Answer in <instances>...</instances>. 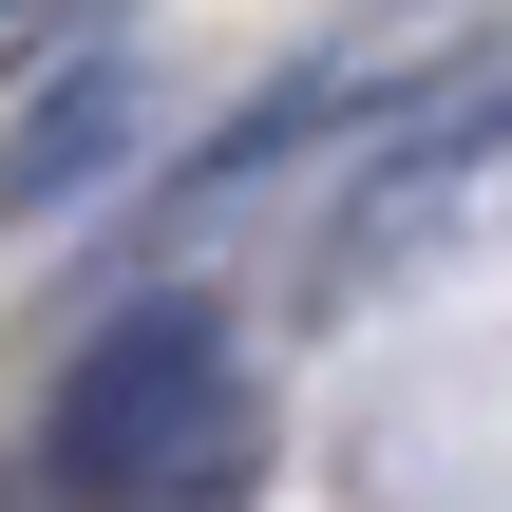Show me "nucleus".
Wrapping results in <instances>:
<instances>
[{
    "instance_id": "nucleus-1",
    "label": "nucleus",
    "mask_w": 512,
    "mask_h": 512,
    "mask_svg": "<svg viewBox=\"0 0 512 512\" xmlns=\"http://www.w3.org/2000/svg\"><path fill=\"white\" fill-rule=\"evenodd\" d=\"M57 475L95 512H228L266 475V380H247V342H228L209 304L95 323L76 380H57Z\"/></svg>"
},
{
    "instance_id": "nucleus-2",
    "label": "nucleus",
    "mask_w": 512,
    "mask_h": 512,
    "mask_svg": "<svg viewBox=\"0 0 512 512\" xmlns=\"http://www.w3.org/2000/svg\"><path fill=\"white\" fill-rule=\"evenodd\" d=\"M494 209H512V95H494V114H437L418 152H380L361 247H380V266H418V247H456V228H494Z\"/></svg>"
},
{
    "instance_id": "nucleus-3",
    "label": "nucleus",
    "mask_w": 512,
    "mask_h": 512,
    "mask_svg": "<svg viewBox=\"0 0 512 512\" xmlns=\"http://www.w3.org/2000/svg\"><path fill=\"white\" fill-rule=\"evenodd\" d=\"M114 0H0V76H38V57H76Z\"/></svg>"
}]
</instances>
